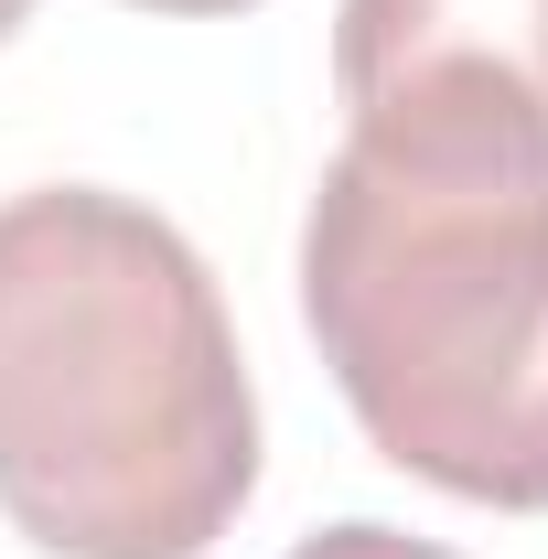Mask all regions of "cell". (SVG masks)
<instances>
[{
	"instance_id": "obj_2",
	"label": "cell",
	"mask_w": 548,
	"mask_h": 559,
	"mask_svg": "<svg viewBox=\"0 0 548 559\" xmlns=\"http://www.w3.org/2000/svg\"><path fill=\"white\" fill-rule=\"evenodd\" d=\"M301 323L355 430L419 485L548 516V162H323Z\"/></svg>"
},
{
	"instance_id": "obj_6",
	"label": "cell",
	"mask_w": 548,
	"mask_h": 559,
	"mask_svg": "<svg viewBox=\"0 0 548 559\" xmlns=\"http://www.w3.org/2000/svg\"><path fill=\"white\" fill-rule=\"evenodd\" d=\"M22 22H33V0H0V44H11V33H22Z\"/></svg>"
},
{
	"instance_id": "obj_5",
	"label": "cell",
	"mask_w": 548,
	"mask_h": 559,
	"mask_svg": "<svg viewBox=\"0 0 548 559\" xmlns=\"http://www.w3.org/2000/svg\"><path fill=\"white\" fill-rule=\"evenodd\" d=\"M130 11H172V22H205V11H248V0H130Z\"/></svg>"
},
{
	"instance_id": "obj_1",
	"label": "cell",
	"mask_w": 548,
	"mask_h": 559,
	"mask_svg": "<svg viewBox=\"0 0 548 559\" xmlns=\"http://www.w3.org/2000/svg\"><path fill=\"white\" fill-rule=\"evenodd\" d=\"M259 495V388L172 215L0 194V516L55 559H205Z\"/></svg>"
},
{
	"instance_id": "obj_3",
	"label": "cell",
	"mask_w": 548,
	"mask_h": 559,
	"mask_svg": "<svg viewBox=\"0 0 548 559\" xmlns=\"http://www.w3.org/2000/svg\"><path fill=\"white\" fill-rule=\"evenodd\" d=\"M334 97L355 151L548 162V0H344Z\"/></svg>"
},
{
	"instance_id": "obj_4",
	"label": "cell",
	"mask_w": 548,
	"mask_h": 559,
	"mask_svg": "<svg viewBox=\"0 0 548 559\" xmlns=\"http://www.w3.org/2000/svg\"><path fill=\"white\" fill-rule=\"evenodd\" d=\"M290 559H452V549H430V538H409V527H377V516H344V527H323V538H301Z\"/></svg>"
}]
</instances>
